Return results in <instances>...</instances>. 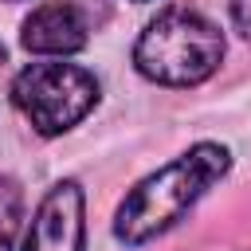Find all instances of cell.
<instances>
[{
  "mask_svg": "<svg viewBox=\"0 0 251 251\" xmlns=\"http://www.w3.org/2000/svg\"><path fill=\"white\" fill-rule=\"evenodd\" d=\"M231 24L243 39H251V0H231Z\"/></svg>",
  "mask_w": 251,
  "mask_h": 251,
  "instance_id": "obj_7",
  "label": "cell"
},
{
  "mask_svg": "<svg viewBox=\"0 0 251 251\" xmlns=\"http://www.w3.org/2000/svg\"><path fill=\"white\" fill-rule=\"evenodd\" d=\"M231 169V153L216 141H200L188 153H180L176 161L161 165L157 173H149L118 208L114 216V235L126 247H141L149 239H157L161 231H169L224 173Z\"/></svg>",
  "mask_w": 251,
  "mask_h": 251,
  "instance_id": "obj_1",
  "label": "cell"
},
{
  "mask_svg": "<svg viewBox=\"0 0 251 251\" xmlns=\"http://www.w3.org/2000/svg\"><path fill=\"white\" fill-rule=\"evenodd\" d=\"M12 102L43 133H67L98 102V78L75 63H31L12 82Z\"/></svg>",
  "mask_w": 251,
  "mask_h": 251,
  "instance_id": "obj_3",
  "label": "cell"
},
{
  "mask_svg": "<svg viewBox=\"0 0 251 251\" xmlns=\"http://www.w3.org/2000/svg\"><path fill=\"white\" fill-rule=\"evenodd\" d=\"M82 188L78 180H59L35 208L24 251H82Z\"/></svg>",
  "mask_w": 251,
  "mask_h": 251,
  "instance_id": "obj_4",
  "label": "cell"
},
{
  "mask_svg": "<svg viewBox=\"0 0 251 251\" xmlns=\"http://www.w3.org/2000/svg\"><path fill=\"white\" fill-rule=\"evenodd\" d=\"M220 59H224L220 27L204 12L184 4L157 12L133 47L137 71L161 86H196L208 75H216Z\"/></svg>",
  "mask_w": 251,
  "mask_h": 251,
  "instance_id": "obj_2",
  "label": "cell"
},
{
  "mask_svg": "<svg viewBox=\"0 0 251 251\" xmlns=\"http://www.w3.org/2000/svg\"><path fill=\"white\" fill-rule=\"evenodd\" d=\"M20 39L27 51H39V55H75L86 47V20L78 16L75 4L51 0V4H39L24 20Z\"/></svg>",
  "mask_w": 251,
  "mask_h": 251,
  "instance_id": "obj_5",
  "label": "cell"
},
{
  "mask_svg": "<svg viewBox=\"0 0 251 251\" xmlns=\"http://www.w3.org/2000/svg\"><path fill=\"white\" fill-rule=\"evenodd\" d=\"M20 216H24L20 188H16V180L0 176V251H12V239L20 231Z\"/></svg>",
  "mask_w": 251,
  "mask_h": 251,
  "instance_id": "obj_6",
  "label": "cell"
},
{
  "mask_svg": "<svg viewBox=\"0 0 251 251\" xmlns=\"http://www.w3.org/2000/svg\"><path fill=\"white\" fill-rule=\"evenodd\" d=\"M0 59H4V47H0Z\"/></svg>",
  "mask_w": 251,
  "mask_h": 251,
  "instance_id": "obj_8",
  "label": "cell"
}]
</instances>
